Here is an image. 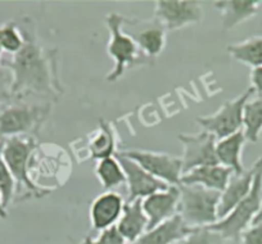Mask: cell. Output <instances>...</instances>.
Returning <instances> with one entry per match:
<instances>
[{
  "mask_svg": "<svg viewBox=\"0 0 262 244\" xmlns=\"http://www.w3.org/2000/svg\"><path fill=\"white\" fill-rule=\"evenodd\" d=\"M18 25L24 35V47L11 58L3 57L2 60V66L9 69L13 76L12 97L26 99L35 95L44 102L55 103L64 93L59 79L58 49L40 44L35 25L29 17Z\"/></svg>",
  "mask_w": 262,
  "mask_h": 244,
  "instance_id": "cell-1",
  "label": "cell"
},
{
  "mask_svg": "<svg viewBox=\"0 0 262 244\" xmlns=\"http://www.w3.org/2000/svg\"><path fill=\"white\" fill-rule=\"evenodd\" d=\"M36 148V138L29 135L0 139V154L16 180L14 199L42 198L52 192V189L35 184L30 176V161Z\"/></svg>",
  "mask_w": 262,
  "mask_h": 244,
  "instance_id": "cell-2",
  "label": "cell"
},
{
  "mask_svg": "<svg viewBox=\"0 0 262 244\" xmlns=\"http://www.w3.org/2000/svg\"><path fill=\"white\" fill-rule=\"evenodd\" d=\"M123 19L125 17L116 12L108 13L105 16V26L110 32L107 53L115 60V67L105 76L108 82L118 81L127 70L155 64V60L143 54L134 40L122 31Z\"/></svg>",
  "mask_w": 262,
  "mask_h": 244,
  "instance_id": "cell-3",
  "label": "cell"
},
{
  "mask_svg": "<svg viewBox=\"0 0 262 244\" xmlns=\"http://www.w3.org/2000/svg\"><path fill=\"white\" fill-rule=\"evenodd\" d=\"M53 103H30L26 99L12 98L0 105V139L39 134L52 110Z\"/></svg>",
  "mask_w": 262,
  "mask_h": 244,
  "instance_id": "cell-4",
  "label": "cell"
},
{
  "mask_svg": "<svg viewBox=\"0 0 262 244\" xmlns=\"http://www.w3.org/2000/svg\"><path fill=\"white\" fill-rule=\"evenodd\" d=\"M256 163L257 171L248 195L242 199L225 217L208 226L221 234L225 240H241V235L253 224L262 207V157H259Z\"/></svg>",
  "mask_w": 262,
  "mask_h": 244,
  "instance_id": "cell-5",
  "label": "cell"
},
{
  "mask_svg": "<svg viewBox=\"0 0 262 244\" xmlns=\"http://www.w3.org/2000/svg\"><path fill=\"white\" fill-rule=\"evenodd\" d=\"M180 202L178 215L189 228L210 226L217 223L221 193L200 185H179Z\"/></svg>",
  "mask_w": 262,
  "mask_h": 244,
  "instance_id": "cell-6",
  "label": "cell"
},
{
  "mask_svg": "<svg viewBox=\"0 0 262 244\" xmlns=\"http://www.w3.org/2000/svg\"><path fill=\"white\" fill-rule=\"evenodd\" d=\"M254 95L252 87H248L235 99L224 103L219 110L212 115L198 116L196 124L200 125L203 131H207L221 140L235 132L243 130V112L246 103Z\"/></svg>",
  "mask_w": 262,
  "mask_h": 244,
  "instance_id": "cell-7",
  "label": "cell"
},
{
  "mask_svg": "<svg viewBox=\"0 0 262 244\" xmlns=\"http://www.w3.org/2000/svg\"><path fill=\"white\" fill-rule=\"evenodd\" d=\"M117 154L137 162L140 167L155 176L158 180L163 181L170 187L180 185L183 175V161L181 157L171 156L168 153L152 152L143 149L117 150Z\"/></svg>",
  "mask_w": 262,
  "mask_h": 244,
  "instance_id": "cell-8",
  "label": "cell"
},
{
  "mask_svg": "<svg viewBox=\"0 0 262 244\" xmlns=\"http://www.w3.org/2000/svg\"><path fill=\"white\" fill-rule=\"evenodd\" d=\"M122 31L134 40L142 53L155 60L165 50L167 30L156 17L153 18H125Z\"/></svg>",
  "mask_w": 262,
  "mask_h": 244,
  "instance_id": "cell-9",
  "label": "cell"
},
{
  "mask_svg": "<svg viewBox=\"0 0 262 244\" xmlns=\"http://www.w3.org/2000/svg\"><path fill=\"white\" fill-rule=\"evenodd\" d=\"M155 17L167 31H176L190 25L200 24L205 17V11L200 2L158 0L156 2Z\"/></svg>",
  "mask_w": 262,
  "mask_h": 244,
  "instance_id": "cell-10",
  "label": "cell"
},
{
  "mask_svg": "<svg viewBox=\"0 0 262 244\" xmlns=\"http://www.w3.org/2000/svg\"><path fill=\"white\" fill-rule=\"evenodd\" d=\"M179 140L183 144V173L202 167L219 165L216 157V138L207 131L196 134H180Z\"/></svg>",
  "mask_w": 262,
  "mask_h": 244,
  "instance_id": "cell-11",
  "label": "cell"
},
{
  "mask_svg": "<svg viewBox=\"0 0 262 244\" xmlns=\"http://www.w3.org/2000/svg\"><path fill=\"white\" fill-rule=\"evenodd\" d=\"M116 157L120 161L126 176V188H127V195L126 202H133L137 199H144L148 195L153 194L160 190L167 189L170 185L165 184L163 181L158 180L155 176L140 167L137 162L122 157L116 153Z\"/></svg>",
  "mask_w": 262,
  "mask_h": 244,
  "instance_id": "cell-12",
  "label": "cell"
},
{
  "mask_svg": "<svg viewBox=\"0 0 262 244\" xmlns=\"http://www.w3.org/2000/svg\"><path fill=\"white\" fill-rule=\"evenodd\" d=\"M125 202V198L115 190L104 192L94 198L89 208L90 225L93 230L100 233L117 225Z\"/></svg>",
  "mask_w": 262,
  "mask_h": 244,
  "instance_id": "cell-13",
  "label": "cell"
},
{
  "mask_svg": "<svg viewBox=\"0 0 262 244\" xmlns=\"http://www.w3.org/2000/svg\"><path fill=\"white\" fill-rule=\"evenodd\" d=\"M180 190L179 187H168L142 199L143 211L148 218V230L179 213Z\"/></svg>",
  "mask_w": 262,
  "mask_h": 244,
  "instance_id": "cell-14",
  "label": "cell"
},
{
  "mask_svg": "<svg viewBox=\"0 0 262 244\" xmlns=\"http://www.w3.org/2000/svg\"><path fill=\"white\" fill-rule=\"evenodd\" d=\"M256 171L257 163L254 162L249 170H246L244 172L239 173V175H235V173L231 175L228 185H226V188L224 189V192L221 193L220 203H219L217 208L219 220L225 217L228 213H230L231 210H233L242 199H244V198L248 195V193L251 192L252 189V185H253Z\"/></svg>",
  "mask_w": 262,
  "mask_h": 244,
  "instance_id": "cell-15",
  "label": "cell"
},
{
  "mask_svg": "<svg viewBox=\"0 0 262 244\" xmlns=\"http://www.w3.org/2000/svg\"><path fill=\"white\" fill-rule=\"evenodd\" d=\"M233 171L221 165L202 166L193 168L181 175L180 184L184 185H200L210 190L223 193L230 180Z\"/></svg>",
  "mask_w": 262,
  "mask_h": 244,
  "instance_id": "cell-16",
  "label": "cell"
},
{
  "mask_svg": "<svg viewBox=\"0 0 262 244\" xmlns=\"http://www.w3.org/2000/svg\"><path fill=\"white\" fill-rule=\"evenodd\" d=\"M116 229L127 244L134 243L148 230V218L143 211L142 199L125 202Z\"/></svg>",
  "mask_w": 262,
  "mask_h": 244,
  "instance_id": "cell-17",
  "label": "cell"
},
{
  "mask_svg": "<svg viewBox=\"0 0 262 244\" xmlns=\"http://www.w3.org/2000/svg\"><path fill=\"white\" fill-rule=\"evenodd\" d=\"M261 7L258 0H220L215 8L221 13L224 30H233L238 25L257 16Z\"/></svg>",
  "mask_w": 262,
  "mask_h": 244,
  "instance_id": "cell-18",
  "label": "cell"
},
{
  "mask_svg": "<svg viewBox=\"0 0 262 244\" xmlns=\"http://www.w3.org/2000/svg\"><path fill=\"white\" fill-rule=\"evenodd\" d=\"M190 228L185 225L179 215L145 231L138 240L131 244H173L188 235Z\"/></svg>",
  "mask_w": 262,
  "mask_h": 244,
  "instance_id": "cell-19",
  "label": "cell"
},
{
  "mask_svg": "<svg viewBox=\"0 0 262 244\" xmlns=\"http://www.w3.org/2000/svg\"><path fill=\"white\" fill-rule=\"evenodd\" d=\"M84 150L86 152L85 160L92 158L100 161L116 154V135L110 122L99 120V127L88 135Z\"/></svg>",
  "mask_w": 262,
  "mask_h": 244,
  "instance_id": "cell-20",
  "label": "cell"
},
{
  "mask_svg": "<svg viewBox=\"0 0 262 244\" xmlns=\"http://www.w3.org/2000/svg\"><path fill=\"white\" fill-rule=\"evenodd\" d=\"M246 142L247 138L243 130L230 135V137L217 140L216 142V157H217L219 165L230 168L235 175L244 172L246 168H244L243 161H242V153H243Z\"/></svg>",
  "mask_w": 262,
  "mask_h": 244,
  "instance_id": "cell-21",
  "label": "cell"
},
{
  "mask_svg": "<svg viewBox=\"0 0 262 244\" xmlns=\"http://www.w3.org/2000/svg\"><path fill=\"white\" fill-rule=\"evenodd\" d=\"M228 53L234 60L251 69L262 66V36H252L243 41L228 45Z\"/></svg>",
  "mask_w": 262,
  "mask_h": 244,
  "instance_id": "cell-22",
  "label": "cell"
},
{
  "mask_svg": "<svg viewBox=\"0 0 262 244\" xmlns=\"http://www.w3.org/2000/svg\"><path fill=\"white\" fill-rule=\"evenodd\" d=\"M95 175L105 192H110L126 184L125 171L116 156L97 161Z\"/></svg>",
  "mask_w": 262,
  "mask_h": 244,
  "instance_id": "cell-23",
  "label": "cell"
},
{
  "mask_svg": "<svg viewBox=\"0 0 262 244\" xmlns=\"http://www.w3.org/2000/svg\"><path fill=\"white\" fill-rule=\"evenodd\" d=\"M243 132L247 142L256 143L262 132V95L252 97L244 105Z\"/></svg>",
  "mask_w": 262,
  "mask_h": 244,
  "instance_id": "cell-24",
  "label": "cell"
},
{
  "mask_svg": "<svg viewBox=\"0 0 262 244\" xmlns=\"http://www.w3.org/2000/svg\"><path fill=\"white\" fill-rule=\"evenodd\" d=\"M24 35L16 21L0 25V48L4 53L13 55L24 47Z\"/></svg>",
  "mask_w": 262,
  "mask_h": 244,
  "instance_id": "cell-25",
  "label": "cell"
},
{
  "mask_svg": "<svg viewBox=\"0 0 262 244\" xmlns=\"http://www.w3.org/2000/svg\"><path fill=\"white\" fill-rule=\"evenodd\" d=\"M225 239L217 231L208 226L190 228L188 235L183 239V244H224Z\"/></svg>",
  "mask_w": 262,
  "mask_h": 244,
  "instance_id": "cell-26",
  "label": "cell"
},
{
  "mask_svg": "<svg viewBox=\"0 0 262 244\" xmlns=\"http://www.w3.org/2000/svg\"><path fill=\"white\" fill-rule=\"evenodd\" d=\"M0 192L3 206L8 208L16 198V180L0 154Z\"/></svg>",
  "mask_w": 262,
  "mask_h": 244,
  "instance_id": "cell-27",
  "label": "cell"
},
{
  "mask_svg": "<svg viewBox=\"0 0 262 244\" xmlns=\"http://www.w3.org/2000/svg\"><path fill=\"white\" fill-rule=\"evenodd\" d=\"M80 244H127L120 235L116 226L103 230L97 236H86Z\"/></svg>",
  "mask_w": 262,
  "mask_h": 244,
  "instance_id": "cell-28",
  "label": "cell"
},
{
  "mask_svg": "<svg viewBox=\"0 0 262 244\" xmlns=\"http://www.w3.org/2000/svg\"><path fill=\"white\" fill-rule=\"evenodd\" d=\"M12 86H13V76L9 69L0 66V105L11 100Z\"/></svg>",
  "mask_w": 262,
  "mask_h": 244,
  "instance_id": "cell-29",
  "label": "cell"
},
{
  "mask_svg": "<svg viewBox=\"0 0 262 244\" xmlns=\"http://www.w3.org/2000/svg\"><path fill=\"white\" fill-rule=\"evenodd\" d=\"M241 244H262V223L253 224L241 235Z\"/></svg>",
  "mask_w": 262,
  "mask_h": 244,
  "instance_id": "cell-30",
  "label": "cell"
},
{
  "mask_svg": "<svg viewBox=\"0 0 262 244\" xmlns=\"http://www.w3.org/2000/svg\"><path fill=\"white\" fill-rule=\"evenodd\" d=\"M249 81H251V87L253 89L254 94L262 95V66L251 70Z\"/></svg>",
  "mask_w": 262,
  "mask_h": 244,
  "instance_id": "cell-31",
  "label": "cell"
},
{
  "mask_svg": "<svg viewBox=\"0 0 262 244\" xmlns=\"http://www.w3.org/2000/svg\"><path fill=\"white\" fill-rule=\"evenodd\" d=\"M8 217V211L3 206V199H2V192H0V220H6Z\"/></svg>",
  "mask_w": 262,
  "mask_h": 244,
  "instance_id": "cell-32",
  "label": "cell"
},
{
  "mask_svg": "<svg viewBox=\"0 0 262 244\" xmlns=\"http://www.w3.org/2000/svg\"><path fill=\"white\" fill-rule=\"evenodd\" d=\"M258 223H262V207H261V210H259L258 215L256 216V218H254V221H253V224H258ZM253 224H252V225H253Z\"/></svg>",
  "mask_w": 262,
  "mask_h": 244,
  "instance_id": "cell-33",
  "label": "cell"
},
{
  "mask_svg": "<svg viewBox=\"0 0 262 244\" xmlns=\"http://www.w3.org/2000/svg\"><path fill=\"white\" fill-rule=\"evenodd\" d=\"M3 54H4V52L2 50V48H0V66H2V60H3Z\"/></svg>",
  "mask_w": 262,
  "mask_h": 244,
  "instance_id": "cell-34",
  "label": "cell"
},
{
  "mask_svg": "<svg viewBox=\"0 0 262 244\" xmlns=\"http://www.w3.org/2000/svg\"><path fill=\"white\" fill-rule=\"evenodd\" d=\"M173 244H183V240H181V241H178V243H173Z\"/></svg>",
  "mask_w": 262,
  "mask_h": 244,
  "instance_id": "cell-35",
  "label": "cell"
}]
</instances>
